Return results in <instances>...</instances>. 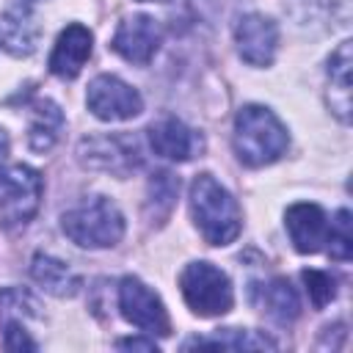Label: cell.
<instances>
[{"instance_id": "1", "label": "cell", "mask_w": 353, "mask_h": 353, "mask_svg": "<svg viewBox=\"0 0 353 353\" xmlns=\"http://www.w3.org/2000/svg\"><path fill=\"white\" fill-rule=\"evenodd\" d=\"M190 212L210 245H229L240 234V207L212 174H199L193 179Z\"/></svg>"}, {"instance_id": "2", "label": "cell", "mask_w": 353, "mask_h": 353, "mask_svg": "<svg viewBox=\"0 0 353 353\" xmlns=\"http://www.w3.org/2000/svg\"><path fill=\"white\" fill-rule=\"evenodd\" d=\"M234 152L245 165H268L287 152L284 124L262 105H245L234 119Z\"/></svg>"}, {"instance_id": "3", "label": "cell", "mask_w": 353, "mask_h": 353, "mask_svg": "<svg viewBox=\"0 0 353 353\" xmlns=\"http://www.w3.org/2000/svg\"><path fill=\"white\" fill-rule=\"evenodd\" d=\"M66 237L83 248H110L124 234V218L119 207L105 196H88L61 218Z\"/></svg>"}, {"instance_id": "4", "label": "cell", "mask_w": 353, "mask_h": 353, "mask_svg": "<svg viewBox=\"0 0 353 353\" xmlns=\"http://www.w3.org/2000/svg\"><path fill=\"white\" fill-rule=\"evenodd\" d=\"M179 287L188 306L201 317L226 314L234 303V292L226 273L210 262H190L179 276Z\"/></svg>"}, {"instance_id": "5", "label": "cell", "mask_w": 353, "mask_h": 353, "mask_svg": "<svg viewBox=\"0 0 353 353\" xmlns=\"http://www.w3.org/2000/svg\"><path fill=\"white\" fill-rule=\"evenodd\" d=\"M44 182L30 165H8L0 174V226L14 229L28 223L41 204Z\"/></svg>"}, {"instance_id": "6", "label": "cell", "mask_w": 353, "mask_h": 353, "mask_svg": "<svg viewBox=\"0 0 353 353\" xmlns=\"http://www.w3.org/2000/svg\"><path fill=\"white\" fill-rule=\"evenodd\" d=\"M119 309L127 323L138 325L146 334H171V323L163 301L135 276H124L119 284Z\"/></svg>"}, {"instance_id": "7", "label": "cell", "mask_w": 353, "mask_h": 353, "mask_svg": "<svg viewBox=\"0 0 353 353\" xmlns=\"http://www.w3.org/2000/svg\"><path fill=\"white\" fill-rule=\"evenodd\" d=\"M85 102H88V110L102 121H124V119L138 116L143 108L141 94L113 74L94 77L88 85Z\"/></svg>"}, {"instance_id": "8", "label": "cell", "mask_w": 353, "mask_h": 353, "mask_svg": "<svg viewBox=\"0 0 353 353\" xmlns=\"http://www.w3.org/2000/svg\"><path fill=\"white\" fill-rule=\"evenodd\" d=\"M237 52L251 66H268L279 47V28L262 14H245L234 28Z\"/></svg>"}, {"instance_id": "9", "label": "cell", "mask_w": 353, "mask_h": 353, "mask_svg": "<svg viewBox=\"0 0 353 353\" xmlns=\"http://www.w3.org/2000/svg\"><path fill=\"white\" fill-rule=\"evenodd\" d=\"M80 157L91 168L113 171V174H127L138 168L141 154L138 143L127 135H102V138H88L80 143Z\"/></svg>"}, {"instance_id": "10", "label": "cell", "mask_w": 353, "mask_h": 353, "mask_svg": "<svg viewBox=\"0 0 353 353\" xmlns=\"http://www.w3.org/2000/svg\"><path fill=\"white\" fill-rule=\"evenodd\" d=\"M110 47L130 63H149L154 58L157 47H160V25H157V19H152L146 14L127 17L119 25Z\"/></svg>"}, {"instance_id": "11", "label": "cell", "mask_w": 353, "mask_h": 353, "mask_svg": "<svg viewBox=\"0 0 353 353\" xmlns=\"http://www.w3.org/2000/svg\"><path fill=\"white\" fill-rule=\"evenodd\" d=\"M149 143H152L154 154H160L165 160H176V163H185L196 152H201L199 132H193L188 124H182L174 116H165L149 127Z\"/></svg>"}, {"instance_id": "12", "label": "cell", "mask_w": 353, "mask_h": 353, "mask_svg": "<svg viewBox=\"0 0 353 353\" xmlns=\"http://www.w3.org/2000/svg\"><path fill=\"white\" fill-rule=\"evenodd\" d=\"M287 232H290V240L292 245L301 251V254H314L323 248V243L328 240V221H325V212L312 204V201H301V204H292L287 210Z\"/></svg>"}, {"instance_id": "13", "label": "cell", "mask_w": 353, "mask_h": 353, "mask_svg": "<svg viewBox=\"0 0 353 353\" xmlns=\"http://www.w3.org/2000/svg\"><path fill=\"white\" fill-rule=\"evenodd\" d=\"M88 55H91V30L74 22V25L63 28L61 36H58V41L52 47V55H50V72L55 77L72 80V77L80 74Z\"/></svg>"}, {"instance_id": "14", "label": "cell", "mask_w": 353, "mask_h": 353, "mask_svg": "<svg viewBox=\"0 0 353 353\" xmlns=\"http://www.w3.org/2000/svg\"><path fill=\"white\" fill-rule=\"evenodd\" d=\"M41 25L30 8L14 6L0 14V44L11 55H30L39 44Z\"/></svg>"}, {"instance_id": "15", "label": "cell", "mask_w": 353, "mask_h": 353, "mask_svg": "<svg viewBox=\"0 0 353 353\" xmlns=\"http://www.w3.org/2000/svg\"><path fill=\"white\" fill-rule=\"evenodd\" d=\"M30 273H33V279L47 290V292H52V295H58V298H72V295H77V290H80V276L66 265V262H61V259H55V256H50V254H36L33 256V265H30Z\"/></svg>"}, {"instance_id": "16", "label": "cell", "mask_w": 353, "mask_h": 353, "mask_svg": "<svg viewBox=\"0 0 353 353\" xmlns=\"http://www.w3.org/2000/svg\"><path fill=\"white\" fill-rule=\"evenodd\" d=\"M328 77H331V110L347 121L350 119V41H342L336 52L328 61Z\"/></svg>"}, {"instance_id": "17", "label": "cell", "mask_w": 353, "mask_h": 353, "mask_svg": "<svg viewBox=\"0 0 353 353\" xmlns=\"http://www.w3.org/2000/svg\"><path fill=\"white\" fill-rule=\"evenodd\" d=\"M259 306L279 323H292L301 314L298 295L287 279H270L259 287Z\"/></svg>"}, {"instance_id": "18", "label": "cell", "mask_w": 353, "mask_h": 353, "mask_svg": "<svg viewBox=\"0 0 353 353\" xmlns=\"http://www.w3.org/2000/svg\"><path fill=\"white\" fill-rule=\"evenodd\" d=\"M63 127V113L50 99H36L33 105V121H30V149L47 152L58 141Z\"/></svg>"}, {"instance_id": "19", "label": "cell", "mask_w": 353, "mask_h": 353, "mask_svg": "<svg viewBox=\"0 0 353 353\" xmlns=\"http://www.w3.org/2000/svg\"><path fill=\"white\" fill-rule=\"evenodd\" d=\"M190 345H212V347H276V342H270L268 336H254L251 331H237V328H223L221 334L210 336V339H193L188 342L185 347Z\"/></svg>"}, {"instance_id": "20", "label": "cell", "mask_w": 353, "mask_h": 353, "mask_svg": "<svg viewBox=\"0 0 353 353\" xmlns=\"http://www.w3.org/2000/svg\"><path fill=\"white\" fill-rule=\"evenodd\" d=\"M328 240H331V256L339 262H347L353 254V234H350V212L347 210H339L336 218L331 221Z\"/></svg>"}, {"instance_id": "21", "label": "cell", "mask_w": 353, "mask_h": 353, "mask_svg": "<svg viewBox=\"0 0 353 353\" xmlns=\"http://www.w3.org/2000/svg\"><path fill=\"white\" fill-rule=\"evenodd\" d=\"M301 276H303V284H306V292H309V301L314 309H323L334 301L336 284L325 270H303Z\"/></svg>"}, {"instance_id": "22", "label": "cell", "mask_w": 353, "mask_h": 353, "mask_svg": "<svg viewBox=\"0 0 353 353\" xmlns=\"http://www.w3.org/2000/svg\"><path fill=\"white\" fill-rule=\"evenodd\" d=\"M179 190V179L168 171H157L149 182V204H160V215H168Z\"/></svg>"}, {"instance_id": "23", "label": "cell", "mask_w": 353, "mask_h": 353, "mask_svg": "<svg viewBox=\"0 0 353 353\" xmlns=\"http://www.w3.org/2000/svg\"><path fill=\"white\" fill-rule=\"evenodd\" d=\"M6 347L8 350H36L39 345L25 334V328H19L17 320H6Z\"/></svg>"}, {"instance_id": "24", "label": "cell", "mask_w": 353, "mask_h": 353, "mask_svg": "<svg viewBox=\"0 0 353 353\" xmlns=\"http://www.w3.org/2000/svg\"><path fill=\"white\" fill-rule=\"evenodd\" d=\"M116 347H121V350H157V345H154V339H119L116 342Z\"/></svg>"}, {"instance_id": "25", "label": "cell", "mask_w": 353, "mask_h": 353, "mask_svg": "<svg viewBox=\"0 0 353 353\" xmlns=\"http://www.w3.org/2000/svg\"><path fill=\"white\" fill-rule=\"evenodd\" d=\"M6 157H8V135L0 130V174L6 168Z\"/></svg>"}, {"instance_id": "26", "label": "cell", "mask_w": 353, "mask_h": 353, "mask_svg": "<svg viewBox=\"0 0 353 353\" xmlns=\"http://www.w3.org/2000/svg\"><path fill=\"white\" fill-rule=\"evenodd\" d=\"M143 3H165V0H143Z\"/></svg>"}]
</instances>
